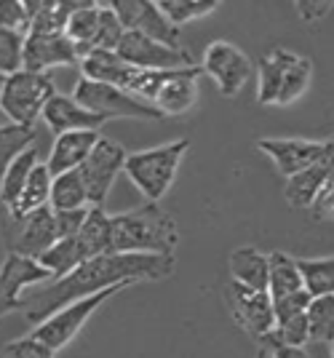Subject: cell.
<instances>
[{"mask_svg":"<svg viewBox=\"0 0 334 358\" xmlns=\"http://www.w3.org/2000/svg\"><path fill=\"white\" fill-rule=\"evenodd\" d=\"M257 148L289 179L303 174L310 166L324 161V155H326V139L316 142V139H300V136H291V139L289 136H265V139H257Z\"/></svg>","mask_w":334,"mask_h":358,"instance_id":"4fadbf2b","label":"cell"},{"mask_svg":"<svg viewBox=\"0 0 334 358\" xmlns=\"http://www.w3.org/2000/svg\"><path fill=\"white\" fill-rule=\"evenodd\" d=\"M273 358H307L305 348H278L273 350Z\"/></svg>","mask_w":334,"mask_h":358,"instance_id":"60d3db41","label":"cell"},{"mask_svg":"<svg viewBox=\"0 0 334 358\" xmlns=\"http://www.w3.org/2000/svg\"><path fill=\"white\" fill-rule=\"evenodd\" d=\"M61 64H80L75 43L64 32H27L24 38V70L43 73Z\"/></svg>","mask_w":334,"mask_h":358,"instance_id":"2e32d148","label":"cell"},{"mask_svg":"<svg viewBox=\"0 0 334 358\" xmlns=\"http://www.w3.org/2000/svg\"><path fill=\"white\" fill-rule=\"evenodd\" d=\"M6 78H8V75L0 73V94H3V86H6Z\"/></svg>","mask_w":334,"mask_h":358,"instance_id":"7bdbcfd3","label":"cell"},{"mask_svg":"<svg viewBox=\"0 0 334 358\" xmlns=\"http://www.w3.org/2000/svg\"><path fill=\"white\" fill-rule=\"evenodd\" d=\"M259 105H291L303 96L313 80V62L289 51L284 45H275L270 54H265L257 64Z\"/></svg>","mask_w":334,"mask_h":358,"instance_id":"3957f363","label":"cell"},{"mask_svg":"<svg viewBox=\"0 0 334 358\" xmlns=\"http://www.w3.org/2000/svg\"><path fill=\"white\" fill-rule=\"evenodd\" d=\"M99 16H102V6L99 3H83L78 11H73V16L64 24V35L75 43L80 59L86 54H92L94 35L99 30Z\"/></svg>","mask_w":334,"mask_h":358,"instance_id":"d4e9b609","label":"cell"},{"mask_svg":"<svg viewBox=\"0 0 334 358\" xmlns=\"http://www.w3.org/2000/svg\"><path fill=\"white\" fill-rule=\"evenodd\" d=\"M310 343H334V294L313 297L307 308Z\"/></svg>","mask_w":334,"mask_h":358,"instance_id":"1f68e13d","label":"cell"},{"mask_svg":"<svg viewBox=\"0 0 334 358\" xmlns=\"http://www.w3.org/2000/svg\"><path fill=\"white\" fill-rule=\"evenodd\" d=\"M187 148H190V139H174L158 148L131 152L123 174H129V179L142 190V195H147V201L158 203L168 193Z\"/></svg>","mask_w":334,"mask_h":358,"instance_id":"277c9868","label":"cell"},{"mask_svg":"<svg viewBox=\"0 0 334 358\" xmlns=\"http://www.w3.org/2000/svg\"><path fill=\"white\" fill-rule=\"evenodd\" d=\"M57 241H59V233H57V220L51 206L35 209L24 217H11V222L6 227L8 254H19V257L41 259Z\"/></svg>","mask_w":334,"mask_h":358,"instance_id":"ba28073f","label":"cell"},{"mask_svg":"<svg viewBox=\"0 0 334 358\" xmlns=\"http://www.w3.org/2000/svg\"><path fill=\"white\" fill-rule=\"evenodd\" d=\"M38 262L51 273L54 281H59V278H64L67 273H73V270L83 262V257H80V249H78L75 238H59Z\"/></svg>","mask_w":334,"mask_h":358,"instance_id":"f546056e","label":"cell"},{"mask_svg":"<svg viewBox=\"0 0 334 358\" xmlns=\"http://www.w3.org/2000/svg\"><path fill=\"white\" fill-rule=\"evenodd\" d=\"M89 211H92V206H86V209H70V211H54L59 238H75L78 233H80V227L86 224Z\"/></svg>","mask_w":334,"mask_h":358,"instance_id":"74e56055","label":"cell"},{"mask_svg":"<svg viewBox=\"0 0 334 358\" xmlns=\"http://www.w3.org/2000/svg\"><path fill=\"white\" fill-rule=\"evenodd\" d=\"M0 358H54V350L27 334L22 340H14V343L6 345L0 350Z\"/></svg>","mask_w":334,"mask_h":358,"instance_id":"d590c367","label":"cell"},{"mask_svg":"<svg viewBox=\"0 0 334 358\" xmlns=\"http://www.w3.org/2000/svg\"><path fill=\"white\" fill-rule=\"evenodd\" d=\"M121 289L123 286H115V289H107V292H99V294H92V297H86V299H78V302H73V305L61 308V310H57L51 318H46L41 327L32 329L30 337H35L38 343H43L46 348H51V350L57 353V350H61L64 345L73 343V337H75L78 331L83 329V324L92 318L94 310H96L102 302H107L110 297H115Z\"/></svg>","mask_w":334,"mask_h":358,"instance_id":"52a82bcc","label":"cell"},{"mask_svg":"<svg viewBox=\"0 0 334 358\" xmlns=\"http://www.w3.org/2000/svg\"><path fill=\"white\" fill-rule=\"evenodd\" d=\"M230 281L254 289V292H268L270 286V257L262 254L254 246H238L228 259Z\"/></svg>","mask_w":334,"mask_h":358,"instance_id":"44dd1931","label":"cell"},{"mask_svg":"<svg viewBox=\"0 0 334 358\" xmlns=\"http://www.w3.org/2000/svg\"><path fill=\"white\" fill-rule=\"evenodd\" d=\"M35 166H38V150L35 148H27L24 152H19L14 164L8 166L6 177H3V185H0V203L8 211L16 206V201H19V195L24 190V185H27V179H30Z\"/></svg>","mask_w":334,"mask_h":358,"instance_id":"4316f807","label":"cell"},{"mask_svg":"<svg viewBox=\"0 0 334 358\" xmlns=\"http://www.w3.org/2000/svg\"><path fill=\"white\" fill-rule=\"evenodd\" d=\"M24 32L0 27V73L14 75L24 70Z\"/></svg>","mask_w":334,"mask_h":358,"instance_id":"836d02e7","label":"cell"},{"mask_svg":"<svg viewBox=\"0 0 334 358\" xmlns=\"http://www.w3.org/2000/svg\"><path fill=\"white\" fill-rule=\"evenodd\" d=\"M310 209H313V214H316L319 220H334V171L326 177L319 198L313 201V206H310Z\"/></svg>","mask_w":334,"mask_h":358,"instance_id":"f35d334b","label":"cell"},{"mask_svg":"<svg viewBox=\"0 0 334 358\" xmlns=\"http://www.w3.org/2000/svg\"><path fill=\"white\" fill-rule=\"evenodd\" d=\"M217 6H219L217 0H158V8L177 27L201 16H209L212 11H217Z\"/></svg>","mask_w":334,"mask_h":358,"instance_id":"d6a6232c","label":"cell"},{"mask_svg":"<svg viewBox=\"0 0 334 358\" xmlns=\"http://www.w3.org/2000/svg\"><path fill=\"white\" fill-rule=\"evenodd\" d=\"M75 241L83 262L96 259L102 254H112V217L102 206H92L89 217H86V224L80 227Z\"/></svg>","mask_w":334,"mask_h":358,"instance_id":"7402d4cb","label":"cell"},{"mask_svg":"<svg viewBox=\"0 0 334 358\" xmlns=\"http://www.w3.org/2000/svg\"><path fill=\"white\" fill-rule=\"evenodd\" d=\"M43 281H54V278L38 259L8 254L0 265V318L19 310L24 289L43 284Z\"/></svg>","mask_w":334,"mask_h":358,"instance_id":"5bb4252c","label":"cell"},{"mask_svg":"<svg viewBox=\"0 0 334 358\" xmlns=\"http://www.w3.org/2000/svg\"><path fill=\"white\" fill-rule=\"evenodd\" d=\"M177 243L180 230L174 217L152 201L112 217L115 254H174Z\"/></svg>","mask_w":334,"mask_h":358,"instance_id":"7a4b0ae2","label":"cell"},{"mask_svg":"<svg viewBox=\"0 0 334 358\" xmlns=\"http://www.w3.org/2000/svg\"><path fill=\"white\" fill-rule=\"evenodd\" d=\"M303 273L305 289L310 297H326L334 294V257H319V259H297Z\"/></svg>","mask_w":334,"mask_h":358,"instance_id":"f1b7e54d","label":"cell"},{"mask_svg":"<svg viewBox=\"0 0 334 358\" xmlns=\"http://www.w3.org/2000/svg\"><path fill=\"white\" fill-rule=\"evenodd\" d=\"M43 120H46L48 129L57 131V134H67V131H99V126L105 123L102 115H94L86 107L78 105L75 99H73V94L70 96L57 94L46 105V110H43Z\"/></svg>","mask_w":334,"mask_h":358,"instance_id":"ac0fdd59","label":"cell"},{"mask_svg":"<svg viewBox=\"0 0 334 358\" xmlns=\"http://www.w3.org/2000/svg\"><path fill=\"white\" fill-rule=\"evenodd\" d=\"M110 8L118 14L126 32H142L152 41L171 45V48H184L182 43V27L171 24L164 11L158 8V0H110Z\"/></svg>","mask_w":334,"mask_h":358,"instance_id":"30bf717a","label":"cell"},{"mask_svg":"<svg viewBox=\"0 0 334 358\" xmlns=\"http://www.w3.org/2000/svg\"><path fill=\"white\" fill-rule=\"evenodd\" d=\"M228 305L230 313L235 318V324L246 329L254 337H265L270 334L275 327V313H273V299L268 292H254L246 286L230 281L228 284Z\"/></svg>","mask_w":334,"mask_h":358,"instance_id":"9a60e30c","label":"cell"},{"mask_svg":"<svg viewBox=\"0 0 334 358\" xmlns=\"http://www.w3.org/2000/svg\"><path fill=\"white\" fill-rule=\"evenodd\" d=\"M48 206L54 211H70V209H86L89 203V193L80 171H67L61 177H54V187H51V201Z\"/></svg>","mask_w":334,"mask_h":358,"instance_id":"83f0119b","label":"cell"},{"mask_svg":"<svg viewBox=\"0 0 334 358\" xmlns=\"http://www.w3.org/2000/svg\"><path fill=\"white\" fill-rule=\"evenodd\" d=\"M99 131H67L57 134V142L48 155V171L51 177H61L67 171H75L83 166V161L92 155V150L99 145Z\"/></svg>","mask_w":334,"mask_h":358,"instance_id":"e0dca14e","label":"cell"},{"mask_svg":"<svg viewBox=\"0 0 334 358\" xmlns=\"http://www.w3.org/2000/svg\"><path fill=\"white\" fill-rule=\"evenodd\" d=\"M35 142V129L30 126H3L0 129V185H3V177L8 171V166L16 161L19 152H24L27 148H32Z\"/></svg>","mask_w":334,"mask_h":358,"instance_id":"4dcf8cb0","label":"cell"},{"mask_svg":"<svg viewBox=\"0 0 334 358\" xmlns=\"http://www.w3.org/2000/svg\"><path fill=\"white\" fill-rule=\"evenodd\" d=\"M332 358H334V343H332Z\"/></svg>","mask_w":334,"mask_h":358,"instance_id":"ee69618b","label":"cell"},{"mask_svg":"<svg viewBox=\"0 0 334 358\" xmlns=\"http://www.w3.org/2000/svg\"><path fill=\"white\" fill-rule=\"evenodd\" d=\"M123 35H126V27L121 24L118 14L110 8V3H102V16H99V30L94 35L92 51H115L121 45Z\"/></svg>","mask_w":334,"mask_h":358,"instance_id":"e575fe53","label":"cell"},{"mask_svg":"<svg viewBox=\"0 0 334 358\" xmlns=\"http://www.w3.org/2000/svg\"><path fill=\"white\" fill-rule=\"evenodd\" d=\"M257 358H273V353H270L268 348H259V350H257Z\"/></svg>","mask_w":334,"mask_h":358,"instance_id":"b9f144b4","label":"cell"},{"mask_svg":"<svg viewBox=\"0 0 334 358\" xmlns=\"http://www.w3.org/2000/svg\"><path fill=\"white\" fill-rule=\"evenodd\" d=\"M201 70L209 78H214L222 96H235L249 83V78L254 73V64L238 45L228 43V41H214L203 54Z\"/></svg>","mask_w":334,"mask_h":358,"instance_id":"8fae6325","label":"cell"},{"mask_svg":"<svg viewBox=\"0 0 334 358\" xmlns=\"http://www.w3.org/2000/svg\"><path fill=\"white\" fill-rule=\"evenodd\" d=\"M51 187H54V177H51L48 166L38 164L32 169V174H30V179H27L22 195H19L16 206L8 211V217H24V214H30V211L48 206V201H51Z\"/></svg>","mask_w":334,"mask_h":358,"instance_id":"484cf974","label":"cell"},{"mask_svg":"<svg viewBox=\"0 0 334 358\" xmlns=\"http://www.w3.org/2000/svg\"><path fill=\"white\" fill-rule=\"evenodd\" d=\"M126 161H129V152L112 142V139H99V145L92 150V155L83 161V166L78 169L80 177H83V185H86V193H89V203L92 206H102L105 209V201L115 179L126 169Z\"/></svg>","mask_w":334,"mask_h":358,"instance_id":"9c48e42d","label":"cell"},{"mask_svg":"<svg viewBox=\"0 0 334 358\" xmlns=\"http://www.w3.org/2000/svg\"><path fill=\"white\" fill-rule=\"evenodd\" d=\"M83 3H48V0H24L30 32H64L67 19Z\"/></svg>","mask_w":334,"mask_h":358,"instance_id":"cb8c5ba5","label":"cell"},{"mask_svg":"<svg viewBox=\"0 0 334 358\" xmlns=\"http://www.w3.org/2000/svg\"><path fill=\"white\" fill-rule=\"evenodd\" d=\"M203 75L201 67H184V70H174L164 83V89L155 99V110L161 115H182L198 99V78Z\"/></svg>","mask_w":334,"mask_h":358,"instance_id":"d6986e66","label":"cell"},{"mask_svg":"<svg viewBox=\"0 0 334 358\" xmlns=\"http://www.w3.org/2000/svg\"><path fill=\"white\" fill-rule=\"evenodd\" d=\"M73 99L80 107H86L94 115H102L105 120L110 118H164L158 110L147 102H142L137 96H131L129 91L115 89L110 83H96L89 78H80L73 91Z\"/></svg>","mask_w":334,"mask_h":358,"instance_id":"8992f818","label":"cell"},{"mask_svg":"<svg viewBox=\"0 0 334 358\" xmlns=\"http://www.w3.org/2000/svg\"><path fill=\"white\" fill-rule=\"evenodd\" d=\"M115 51L123 62H129L137 70H184V67H193V57L187 48H171V45L152 41L142 32H126Z\"/></svg>","mask_w":334,"mask_h":358,"instance_id":"7c38bea8","label":"cell"},{"mask_svg":"<svg viewBox=\"0 0 334 358\" xmlns=\"http://www.w3.org/2000/svg\"><path fill=\"white\" fill-rule=\"evenodd\" d=\"M297 11L303 16L307 24H313V22H319L324 16L332 11V3H307V0H300L297 3Z\"/></svg>","mask_w":334,"mask_h":358,"instance_id":"ab89813d","label":"cell"},{"mask_svg":"<svg viewBox=\"0 0 334 358\" xmlns=\"http://www.w3.org/2000/svg\"><path fill=\"white\" fill-rule=\"evenodd\" d=\"M270 257V286H268V294L273 302L291 297V294H300L305 292L303 273H300V262L294 257H289L284 252H273Z\"/></svg>","mask_w":334,"mask_h":358,"instance_id":"603a6c76","label":"cell"},{"mask_svg":"<svg viewBox=\"0 0 334 358\" xmlns=\"http://www.w3.org/2000/svg\"><path fill=\"white\" fill-rule=\"evenodd\" d=\"M54 96H57V89L48 75L19 70L6 78V86L0 94V107L16 126L35 129V120L43 118V110Z\"/></svg>","mask_w":334,"mask_h":358,"instance_id":"5b68a950","label":"cell"},{"mask_svg":"<svg viewBox=\"0 0 334 358\" xmlns=\"http://www.w3.org/2000/svg\"><path fill=\"white\" fill-rule=\"evenodd\" d=\"M174 254H102L96 259L80 262L73 273L46 286H35L22 297V313L32 327H41L46 318L73 305L78 299L139 284V281H164L174 273Z\"/></svg>","mask_w":334,"mask_h":358,"instance_id":"6da1fadb","label":"cell"},{"mask_svg":"<svg viewBox=\"0 0 334 358\" xmlns=\"http://www.w3.org/2000/svg\"><path fill=\"white\" fill-rule=\"evenodd\" d=\"M137 75V67L118 57V51H92L80 59V78H89L96 83H110L115 89L129 91L131 80Z\"/></svg>","mask_w":334,"mask_h":358,"instance_id":"ffe728a7","label":"cell"},{"mask_svg":"<svg viewBox=\"0 0 334 358\" xmlns=\"http://www.w3.org/2000/svg\"><path fill=\"white\" fill-rule=\"evenodd\" d=\"M0 27L3 30H16V32H30V19H27V8L24 3L16 0H0Z\"/></svg>","mask_w":334,"mask_h":358,"instance_id":"8d00e7d4","label":"cell"}]
</instances>
